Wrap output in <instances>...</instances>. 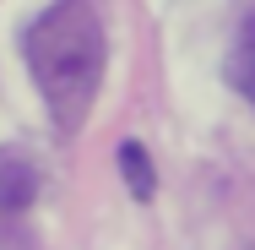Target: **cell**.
<instances>
[{"mask_svg": "<svg viewBox=\"0 0 255 250\" xmlns=\"http://www.w3.org/2000/svg\"><path fill=\"white\" fill-rule=\"evenodd\" d=\"M27 71L49 103L54 125L76 131L103 82V16L93 0H54L22 38Z\"/></svg>", "mask_w": 255, "mask_h": 250, "instance_id": "6da1fadb", "label": "cell"}, {"mask_svg": "<svg viewBox=\"0 0 255 250\" xmlns=\"http://www.w3.org/2000/svg\"><path fill=\"white\" fill-rule=\"evenodd\" d=\"M38 191V174L22 163V158H5L0 163V212H27Z\"/></svg>", "mask_w": 255, "mask_h": 250, "instance_id": "7a4b0ae2", "label": "cell"}, {"mask_svg": "<svg viewBox=\"0 0 255 250\" xmlns=\"http://www.w3.org/2000/svg\"><path fill=\"white\" fill-rule=\"evenodd\" d=\"M228 82L255 103V16L239 27V38H234V49H228Z\"/></svg>", "mask_w": 255, "mask_h": 250, "instance_id": "3957f363", "label": "cell"}, {"mask_svg": "<svg viewBox=\"0 0 255 250\" xmlns=\"http://www.w3.org/2000/svg\"><path fill=\"white\" fill-rule=\"evenodd\" d=\"M120 174H125V185H130L136 201H152L157 174H152V163H147V147H141V142H125V147H120Z\"/></svg>", "mask_w": 255, "mask_h": 250, "instance_id": "277c9868", "label": "cell"}]
</instances>
